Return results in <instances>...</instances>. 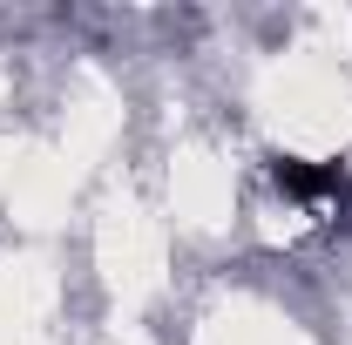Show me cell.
Here are the masks:
<instances>
[{
    "instance_id": "obj_1",
    "label": "cell",
    "mask_w": 352,
    "mask_h": 345,
    "mask_svg": "<svg viewBox=\"0 0 352 345\" xmlns=\"http://www.w3.org/2000/svg\"><path fill=\"white\" fill-rule=\"evenodd\" d=\"M271 183L292 197V203H305L311 216H332L346 203V170L339 163H305V156H271Z\"/></svg>"
}]
</instances>
